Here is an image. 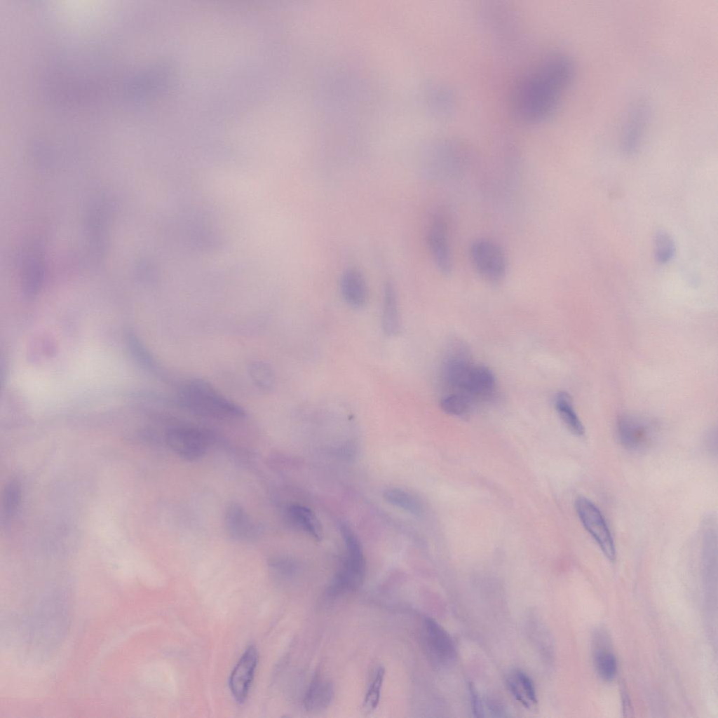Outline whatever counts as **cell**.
Instances as JSON below:
<instances>
[{"mask_svg":"<svg viewBox=\"0 0 718 718\" xmlns=\"http://www.w3.org/2000/svg\"><path fill=\"white\" fill-rule=\"evenodd\" d=\"M257 661V649L252 645L250 646L243 653L231 674L229 687L234 698L239 703H243L248 696Z\"/></svg>","mask_w":718,"mask_h":718,"instance_id":"cell-11","label":"cell"},{"mask_svg":"<svg viewBox=\"0 0 718 718\" xmlns=\"http://www.w3.org/2000/svg\"><path fill=\"white\" fill-rule=\"evenodd\" d=\"M575 509L583 526L595 541L605 557L610 561H614L616 558L614 541L600 510L584 496H579L576 499Z\"/></svg>","mask_w":718,"mask_h":718,"instance_id":"cell-6","label":"cell"},{"mask_svg":"<svg viewBox=\"0 0 718 718\" xmlns=\"http://www.w3.org/2000/svg\"><path fill=\"white\" fill-rule=\"evenodd\" d=\"M333 696L334 688L330 681L316 675L305 694L304 706L309 712L322 711L330 705Z\"/></svg>","mask_w":718,"mask_h":718,"instance_id":"cell-16","label":"cell"},{"mask_svg":"<svg viewBox=\"0 0 718 718\" xmlns=\"http://www.w3.org/2000/svg\"><path fill=\"white\" fill-rule=\"evenodd\" d=\"M381 327L384 333L388 337L397 335L401 327L397 292L390 280L384 285Z\"/></svg>","mask_w":718,"mask_h":718,"instance_id":"cell-15","label":"cell"},{"mask_svg":"<svg viewBox=\"0 0 718 718\" xmlns=\"http://www.w3.org/2000/svg\"><path fill=\"white\" fill-rule=\"evenodd\" d=\"M385 675L384 668L379 667L375 672L374 678L365 694L362 708L363 712L370 713L378 706L380 700L381 689Z\"/></svg>","mask_w":718,"mask_h":718,"instance_id":"cell-23","label":"cell"},{"mask_svg":"<svg viewBox=\"0 0 718 718\" xmlns=\"http://www.w3.org/2000/svg\"><path fill=\"white\" fill-rule=\"evenodd\" d=\"M384 497L389 503L414 515L421 512L419 502L410 494L397 488L385 491Z\"/></svg>","mask_w":718,"mask_h":718,"instance_id":"cell-22","label":"cell"},{"mask_svg":"<svg viewBox=\"0 0 718 718\" xmlns=\"http://www.w3.org/2000/svg\"><path fill=\"white\" fill-rule=\"evenodd\" d=\"M427 242L433 261L445 275L452 271V259L448 241L447 226L442 217L436 215L427 233Z\"/></svg>","mask_w":718,"mask_h":718,"instance_id":"cell-12","label":"cell"},{"mask_svg":"<svg viewBox=\"0 0 718 718\" xmlns=\"http://www.w3.org/2000/svg\"><path fill=\"white\" fill-rule=\"evenodd\" d=\"M20 489L15 483H11L6 491L4 508L6 513H11L19 502Z\"/></svg>","mask_w":718,"mask_h":718,"instance_id":"cell-26","label":"cell"},{"mask_svg":"<svg viewBox=\"0 0 718 718\" xmlns=\"http://www.w3.org/2000/svg\"><path fill=\"white\" fill-rule=\"evenodd\" d=\"M575 75L574 61L568 55L553 53L545 56L515 87L510 100L513 116L527 124L550 118Z\"/></svg>","mask_w":718,"mask_h":718,"instance_id":"cell-1","label":"cell"},{"mask_svg":"<svg viewBox=\"0 0 718 718\" xmlns=\"http://www.w3.org/2000/svg\"><path fill=\"white\" fill-rule=\"evenodd\" d=\"M470 257L479 274L487 281L497 284L506 276L507 260L502 248L488 239H478L470 247Z\"/></svg>","mask_w":718,"mask_h":718,"instance_id":"cell-5","label":"cell"},{"mask_svg":"<svg viewBox=\"0 0 718 718\" xmlns=\"http://www.w3.org/2000/svg\"><path fill=\"white\" fill-rule=\"evenodd\" d=\"M656 426L647 418L626 414L621 416L616 424L618 442L625 449L639 451L649 447L656 435Z\"/></svg>","mask_w":718,"mask_h":718,"instance_id":"cell-8","label":"cell"},{"mask_svg":"<svg viewBox=\"0 0 718 718\" xmlns=\"http://www.w3.org/2000/svg\"><path fill=\"white\" fill-rule=\"evenodd\" d=\"M180 399L194 414L205 417L227 420L244 416V410L218 392L209 383L192 379L182 388Z\"/></svg>","mask_w":718,"mask_h":718,"instance_id":"cell-3","label":"cell"},{"mask_svg":"<svg viewBox=\"0 0 718 718\" xmlns=\"http://www.w3.org/2000/svg\"><path fill=\"white\" fill-rule=\"evenodd\" d=\"M506 680L513 696L524 707L531 708L536 704L535 686L525 672L520 670H513L509 672Z\"/></svg>","mask_w":718,"mask_h":718,"instance_id":"cell-17","label":"cell"},{"mask_svg":"<svg viewBox=\"0 0 718 718\" xmlns=\"http://www.w3.org/2000/svg\"><path fill=\"white\" fill-rule=\"evenodd\" d=\"M469 694L473 715L476 717H483V706L481 698L472 684H469Z\"/></svg>","mask_w":718,"mask_h":718,"instance_id":"cell-27","label":"cell"},{"mask_svg":"<svg viewBox=\"0 0 718 718\" xmlns=\"http://www.w3.org/2000/svg\"><path fill=\"white\" fill-rule=\"evenodd\" d=\"M593 655L595 668L599 676L604 681L611 682L617 672V661L615 655L600 639L596 642Z\"/></svg>","mask_w":718,"mask_h":718,"instance_id":"cell-19","label":"cell"},{"mask_svg":"<svg viewBox=\"0 0 718 718\" xmlns=\"http://www.w3.org/2000/svg\"><path fill=\"white\" fill-rule=\"evenodd\" d=\"M555 407L567 428L576 436H583L584 426L578 418L570 395L564 391L558 392L555 397Z\"/></svg>","mask_w":718,"mask_h":718,"instance_id":"cell-18","label":"cell"},{"mask_svg":"<svg viewBox=\"0 0 718 718\" xmlns=\"http://www.w3.org/2000/svg\"><path fill=\"white\" fill-rule=\"evenodd\" d=\"M250 375L252 382L262 391H270L274 383V374L269 365L257 362L250 365Z\"/></svg>","mask_w":718,"mask_h":718,"instance_id":"cell-24","label":"cell"},{"mask_svg":"<svg viewBox=\"0 0 718 718\" xmlns=\"http://www.w3.org/2000/svg\"><path fill=\"white\" fill-rule=\"evenodd\" d=\"M442 377L449 393L465 395L475 405L494 399L496 379L487 367L471 362L464 351H454L445 358Z\"/></svg>","mask_w":718,"mask_h":718,"instance_id":"cell-2","label":"cell"},{"mask_svg":"<svg viewBox=\"0 0 718 718\" xmlns=\"http://www.w3.org/2000/svg\"><path fill=\"white\" fill-rule=\"evenodd\" d=\"M475 405L467 397L461 394L449 393L440 400V407L447 414L454 416L468 414Z\"/></svg>","mask_w":718,"mask_h":718,"instance_id":"cell-21","label":"cell"},{"mask_svg":"<svg viewBox=\"0 0 718 718\" xmlns=\"http://www.w3.org/2000/svg\"><path fill=\"white\" fill-rule=\"evenodd\" d=\"M224 524L228 534L236 540H250L257 534L255 524L245 510L237 503H232L226 508Z\"/></svg>","mask_w":718,"mask_h":718,"instance_id":"cell-14","label":"cell"},{"mask_svg":"<svg viewBox=\"0 0 718 718\" xmlns=\"http://www.w3.org/2000/svg\"><path fill=\"white\" fill-rule=\"evenodd\" d=\"M165 441L174 453L189 461L201 458L209 445V438L204 431L189 426L170 428L165 433Z\"/></svg>","mask_w":718,"mask_h":718,"instance_id":"cell-7","label":"cell"},{"mask_svg":"<svg viewBox=\"0 0 718 718\" xmlns=\"http://www.w3.org/2000/svg\"><path fill=\"white\" fill-rule=\"evenodd\" d=\"M650 115V105L645 100H639L631 106L621 134V147L625 154L632 156L638 151L649 123Z\"/></svg>","mask_w":718,"mask_h":718,"instance_id":"cell-9","label":"cell"},{"mask_svg":"<svg viewBox=\"0 0 718 718\" xmlns=\"http://www.w3.org/2000/svg\"><path fill=\"white\" fill-rule=\"evenodd\" d=\"M289 517L292 522L318 540L321 536V529L318 520L313 513L307 508L300 505H292L287 510Z\"/></svg>","mask_w":718,"mask_h":718,"instance_id":"cell-20","label":"cell"},{"mask_svg":"<svg viewBox=\"0 0 718 718\" xmlns=\"http://www.w3.org/2000/svg\"><path fill=\"white\" fill-rule=\"evenodd\" d=\"M621 691L622 705L623 707V712H624V713H628V714L631 713V712H632V707H631L630 701V699H629L628 693V692H627V691L625 689V687L624 686H623L621 687Z\"/></svg>","mask_w":718,"mask_h":718,"instance_id":"cell-28","label":"cell"},{"mask_svg":"<svg viewBox=\"0 0 718 718\" xmlns=\"http://www.w3.org/2000/svg\"><path fill=\"white\" fill-rule=\"evenodd\" d=\"M423 635L426 651L433 662L445 665L454 661L455 644L448 632L435 620L424 619Z\"/></svg>","mask_w":718,"mask_h":718,"instance_id":"cell-10","label":"cell"},{"mask_svg":"<svg viewBox=\"0 0 718 718\" xmlns=\"http://www.w3.org/2000/svg\"><path fill=\"white\" fill-rule=\"evenodd\" d=\"M340 290L344 301L351 307L360 309L367 303V286L359 270L350 268L343 272L340 279Z\"/></svg>","mask_w":718,"mask_h":718,"instance_id":"cell-13","label":"cell"},{"mask_svg":"<svg viewBox=\"0 0 718 718\" xmlns=\"http://www.w3.org/2000/svg\"><path fill=\"white\" fill-rule=\"evenodd\" d=\"M655 257L658 262L666 264L670 262L675 252V246L672 238L665 232L656 233L655 237Z\"/></svg>","mask_w":718,"mask_h":718,"instance_id":"cell-25","label":"cell"},{"mask_svg":"<svg viewBox=\"0 0 718 718\" xmlns=\"http://www.w3.org/2000/svg\"><path fill=\"white\" fill-rule=\"evenodd\" d=\"M341 531L346 544V557L328 589L332 595L359 589L365 575V557L360 542L346 524L341 525Z\"/></svg>","mask_w":718,"mask_h":718,"instance_id":"cell-4","label":"cell"}]
</instances>
